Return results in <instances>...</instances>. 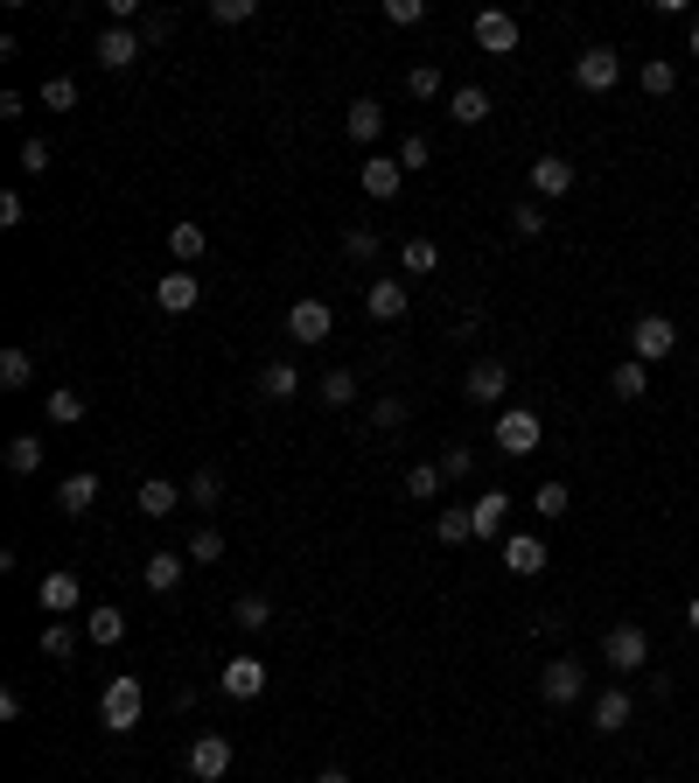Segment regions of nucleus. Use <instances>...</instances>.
Masks as SVG:
<instances>
[{
  "label": "nucleus",
  "instance_id": "obj_1",
  "mask_svg": "<svg viewBox=\"0 0 699 783\" xmlns=\"http://www.w3.org/2000/svg\"><path fill=\"white\" fill-rule=\"evenodd\" d=\"M140 714H147V685H140L134 672L105 679V693H99V728H105V735H134Z\"/></svg>",
  "mask_w": 699,
  "mask_h": 783
},
{
  "label": "nucleus",
  "instance_id": "obj_2",
  "mask_svg": "<svg viewBox=\"0 0 699 783\" xmlns=\"http://www.w3.org/2000/svg\"><path fill=\"white\" fill-rule=\"evenodd\" d=\"M601 664H609V672H651V629L616 623L609 637H601Z\"/></svg>",
  "mask_w": 699,
  "mask_h": 783
},
{
  "label": "nucleus",
  "instance_id": "obj_3",
  "mask_svg": "<svg viewBox=\"0 0 699 783\" xmlns=\"http://www.w3.org/2000/svg\"><path fill=\"white\" fill-rule=\"evenodd\" d=\"M672 350H678V322L672 315H636L630 322V357L636 365H665Z\"/></svg>",
  "mask_w": 699,
  "mask_h": 783
},
{
  "label": "nucleus",
  "instance_id": "obj_4",
  "mask_svg": "<svg viewBox=\"0 0 699 783\" xmlns=\"http://www.w3.org/2000/svg\"><path fill=\"white\" fill-rule=\"evenodd\" d=\"M504 392H511V365L504 357H476L462 378V399L469 406H504Z\"/></svg>",
  "mask_w": 699,
  "mask_h": 783
},
{
  "label": "nucleus",
  "instance_id": "obj_5",
  "mask_svg": "<svg viewBox=\"0 0 699 783\" xmlns=\"http://www.w3.org/2000/svg\"><path fill=\"white\" fill-rule=\"evenodd\" d=\"M489 441H497V455H532L545 441V420L511 406V413H497V434H489Z\"/></svg>",
  "mask_w": 699,
  "mask_h": 783
},
{
  "label": "nucleus",
  "instance_id": "obj_6",
  "mask_svg": "<svg viewBox=\"0 0 699 783\" xmlns=\"http://www.w3.org/2000/svg\"><path fill=\"white\" fill-rule=\"evenodd\" d=\"M574 85H580V91H595V99H601V91H616V85H622V56H616L609 43L580 49V56H574Z\"/></svg>",
  "mask_w": 699,
  "mask_h": 783
},
{
  "label": "nucleus",
  "instance_id": "obj_7",
  "mask_svg": "<svg viewBox=\"0 0 699 783\" xmlns=\"http://www.w3.org/2000/svg\"><path fill=\"white\" fill-rule=\"evenodd\" d=\"M539 693H545V706H574L580 693H588V664H580V658H553L539 672Z\"/></svg>",
  "mask_w": 699,
  "mask_h": 783
},
{
  "label": "nucleus",
  "instance_id": "obj_8",
  "mask_svg": "<svg viewBox=\"0 0 699 783\" xmlns=\"http://www.w3.org/2000/svg\"><path fill=\"white\" fill-rule=\"evenodd\" d=\"M189 776H196V783H224V776H232V741H224V735H196V741H189Z\"/></svg>",
  "mask_w": 699,
  "mask_h": 783
},
{
  "label": "nucleus",
  "instance_id": "obj_9",
  "mask_svg": "<svg viewBox=\"0 0 699 783\" xmlns=\"http://www.w3.org/2000/svg\"><path fill=\"white\" fill-rule=\"evenodd\" d=\"M196 301H203V280L189 273V266H176V273L155 280V309H161V315H189Z\"/></svg>",
  "mask_w": 699,
  "mask_h": 783
},
{
  "label": "nucleus",
  "instance_id": "obj_10",
  "mask_svg": "<svg viewBox=\"0 0 699 783\" xmlns=\"http://www.w3.org/2000/svg\"><path fill=\"white\" fill-rule=\"evenodd\" d=\"M217 685H224V693H232V700H259V693H267V658L238 651V658H232V664H224V672H217Z\"/></svg>",
  "mask_w": 699,
  "mask_h": 783
},
{
  "label": "nucleus",
  "instance_id": "obj_11",
  "mask_svg": "<svg viewBox=\"0 0 699 783\" xmlns=\"http://www.w3.org/2000/svg\"><path fill=\"white\" fill-rule=\"evenodd\" d=\"M140 49H147V35H140V29L112 22V29L99 35V70H126V64H140Z\"/></svg>",
  "mask_w": 699,
  "mask_h": 783
},
{
  "label": "nucleus",
  "instance_id": "obj_12",
  "mask_svg": "<svg viewBox=\"0 0 699 783\" xmlns=\"http://www.w3.org/2000/svg\"><path fill=\"white\" fill-rule=\"evenodd\" d=\"M288 336H294V343L336 336V309H329V301H294V309H288Z\"/></svg>",
  "mask_w": 699,
  "mask_h": 783
},
{
  "label": "nucleus",
  "instance_id": "obj_13",
  "mask_svg": "<svg viewBox=\"0 0 699 783\" xmlns=\"http://www.w3.org/2000/svg\"><path fill=\"white\" fill-rule=\"evenodd\" d=\"M357 189H364L371 203H392V197L406 189V168H399V161H385V155H371L364 168H357Z\"/></svg>",
  "mask_w": 699,
  "mask_h": 783
},
{
  "label": "nucleus",
  "instance_id": "obj_14",
  "mask_svg": "<svg viewBox=\"0 0 699 783\" xmlns=\"http://www.w3.org/2000/svg\"><path fill=\"white\" fill-rule=\"evenodd\" d=\"M630 714H636V700L622 693V685H601V693H595V706H588L595 735H622V728H630Z\"/></svg>",
  "mask_w": 699,
  "mask_h": 783
},
{
  "label": "nucleus",
  "instance_id": "obj_15",
  "mask_svg": "<svg viewBox=\"0 0 699 783\" xmlns=\"http://www.w3.org/2000/svg\"><path fill=\"white\" fill-rule=\"evenodd\" d=\"M476 49H483V56H511V49H518V22H511L504 8H483V14H476Z\"/></svg>",
  "mask_w": 699,
  "mask_h": 783
},
{
  "label": "nucleus",
  "instance_id": "obj_16",
  "mask_svg": "<svg viewBox=\"0 0 699 783\" xmlns=\"http://www.w3.org/2000/svg\"><path fill=\"white\" fill-rule=\"evenodd\" d=\"M406 309H413L406 280H371V288H364V315L371 322H406Z\"/></svg>",
  "mask_w": 699,
  "mask_h": 783
},
{
  "label": "nucleus",
  "instance_id": "obj_17",
  "mask_svg": "<svg viewBox=\"0 0 699 783\" xmlns=\"http://www.w3.org/2000/svg\"><path fill=\"white\" fill-rule=\"evenodd\" d=\"M504 567H511L518 581H539V574H545V539H532V532H511V539H504Z\"/></svg>",
  "mask_w": 699,
  "mask_h": 783
},
{
  "label": "nucleus",
  "instance_id": "obj_18",
  "mask_svg": "<svg viewBox=\"0 0 699 783\" xmlns=\"http://www.w3.org/2000/svg\"><path fill=\"white\" fill-rule=\"evenodd\" d=\"M504 518H511V496L489 483L476 504H469V525H476V539H504Z\"/></svg>",
  "mask_w": 699,
  "mask_h": 783
},
{
  "label": "nucleus",
  "instance_id": "obj_19",
  "mask_svg": "<svg viewBox=\"0 0 699 783\" xmlns=\"http://www.w3.org/2000/svg\"><path fill=\"white\" fill-rule=\"evenodd\" d=\"M78 602H84L78 574H43V588H35V608H43V616H70Z\"/></svg>",
  "mask_w": 699,
  "mask_h": 783
},
{
  "label": "nucleus",
  "instance_id": "obj_20",
  "mask_svg": "<svg viewBox=\"0 0 699 783\" xmlns=\"http://www.w3.org/2000/svg\"><path fill=\"white\" fill-rule=\"evenodd\" d=\"M566 189H574V161H566V155H539L532 161V197L553 203V197H566Z\"/></svg>",
  "mask_w": 699,
  "mask_h": 783
},
{
  "label": "nucleus",
  "instance_id": "obj_21",
  "mask_svg": "<svg viewBox=\"0 0 699 783\" xmlns=\"http://www.w3.org/2000/svg\"><path fill=\"white\" fill-rule=\"evenodd\" d=\"M91 504H99V476H91V469H78V476H64V483H56V511L84 518Z\"/></svg>",
  "mask_w": 699,
  "mask_h": 783
},
{
  "label": "nucleus",
  "instance_id": "obj_22",
  "mask_svg": "<svg viewBox=\"0 0 699 783\" xmlns=\"http://www.w3.org/2000/svg\"><path fill=\"white\" fill-rule=\"evenodd\" d=\"M182 567H189V552H155V560L140 567L147 595H176V588H182Z\"/></svg>",
  "mask_w": 699,
  "mask_h": 783
},
{
  "label": "nucleus",
  "instance_id": "obj_23",
  "mask_svg": "<svg viewBox=\"0 0 699 783\" xmlns=\"http://www.w3.org/2000/svg\"><path fill=\"white\" fill-rule=\"evenodd\" d=\"M134 511H140V518H168V511H182V490L168 483V476H147L140 496H134Z\"/></svg>",
  "mask_w": 699,
  "mask_h": 783
},
{
  "label": "nucleus",
  "instance_id": "obj_24",
  "mask_svg": "<svg viewBox=\"0 0 699 783\" xmlns=\"http://www.w3.org/2000/svg\"><path fill=\"white\" fill-rule=\"evenodd\" d=\"M343 126H350V141H377V133H385V105L377 99H350V112H343Z\"/></svg>",
  "mask_w": 699,
  "mask_h": 783
},
{
  "label": "nucleus",
  "instance_id": "obj_25",
  "mask_svg": "<svg viewBox=\"0 0 699 783\" xmlns=\"http://www.w3.org/2000/svg\"><path fill=\"white\" fill-rule=\"evenodd\" d=\"M399 266H406L413 280H420V273H441V245H433L427 232H413V238L399 245Z\"/></svg>",
  "mask_w": 699,
  "mask_h": 783
},
{
  "label": "nucleus",
  "instance_id": "obj_26",
  "mask_svg": "<svg viewBox=\"0 0 699 783\" xmlns=\"http://www.w3.org/2000/svg\"><path fill=\"white\" fill-rule=\"evenodd\" d=\"M609 392L622 399V406H630V399H644V392H651V365H636V357H622V365L609 371Z\"/></svg>",
  "mask_w": 699,
  "mask_h": 783
},
{
  "label": "nucleus",
  "instance_id": "obj_27",
  "mask_svg": "<svg viewBox=\"0 0 699 783\" xmlns=\"http://www.w3.org/2000/svg\"><path fill=\"white\" fill-rule=\"evenodd\" d=\"M232 623L245 629V637H267V629H273V602L267 595H238L232 602Z\"/></svg>",
  "mask_w": 699,
  "mask_h": 783
},
{
  "label": "nucleus",
  "instance_id": "obj_28",
  "mask_svg": "<svg viewBox=\"0 0 699 783\" xmlns=\"http://www.w3.org/2000/svg\"><path fill=\"white\" fill-rule=\"evenodd\" d=\"M448 120H455V126H483L489 120V91L483 85H462L455 99H448Z\"/></svg>",
  "mask_w": 699,
  "mask_h": 783
},
{
  "label": "nucleus",
  "instance_id": "obj_29",
  "mask_svg": "<svg viewBox=\"0 0 699 783\" xmlns=\"http://www.w3.org/2000/svg\"><path fill=\"white\" fill-rule=\"evenodd\" d=\"M259 392H267V399H294L301 392V371L288 365V357H273V365H259Z\"/></svg>",
  "mask_w": 699,
  "mask_h": 783
},
{
  "label": "nucleus",
  "instance_id": "obj_30",
  "mask_svg": "<svg viewBox=\"0 0 699 783\" xmlns=\"http://www.w3.org/2000/svg\"><path fill=\"white\" fill-rule=\"evenodd\" d=\"M168 253H176L182 266H196L203 253H211V232H203V224H176V232H168Z\"/></svg>",
  "mask_w": 699,
  "mask_h": 783
},
{
  "label": "nucleus",
  "instance_id": "obj_31",
  "mask_svg": "<svg viewBox=\"0 0 699 783\" xmlns=\"http://www.w3.org/2000/svg\"><path fill=\"white\" fill-rule=\"evenodd\" d=\"M84 637L99 644V651H112V644L126 637V616H120V608H91V616H84Z\"/></svg>",
  "mask_w": 699,
  "mask_h": 783
},
{
  "label": "nucleus",
  "instance_id": "obj_32",
  "mask_svg": "<svg viewBox=\"0 0 699 783\" xmlns=\"http://www.w3.org/2000/svg\"><path fill=\"white\" fill-rule=\"evenodd\" d=\"M0 385H8V392H29V385H35V350H0Z\"/></svg>",
  "mask_w": 699,
  "mask_h": 783
},
{
  "label": "nucleus",
  "instance_id": "obj_33",
  "mask_svg": "<svg viewBox=\"0 0 699 783\" xmlns=\"http://www.w3.org/2000/svg\"><path fill=\"white\" fill-rule=\"evenodd\" d=\"M636 85H644L651 99H672V91H678V64H672V56H651V64L636 70Z\"/></svg>",
  "mask_w": 699,
  "mask_h": 783
},
{
  "label": "nucleus",
  "instance_id": "obj_34",
  "mask_svg": "<svg viewBox=\"0 0 699 783\" xmlns=\"http://www.w3.org/2000/svg\"><path fill=\"white\" fill-rule=\"evenodd\" d=\"M448 490V469L441 462H413L406 469V496H420V504H427V496H441Z\"/></svg>",
  "mask_w": 699,
  "mask_h": 783
},
{
  "label": "nucleus",
  "instance_id": "obj_35",
  "mask_svg": "<svg viewBox=\"0 0 699 783\" xmlns=\"http://www.w3.org/2000/svg\"><path fill=\"white\" fill-rule=\"evenodd\" d=\"M43 658L70 664V658H78V629H70V623H43Z\"/></svg>",
  "mask_w": 699,
  "mask_h": 783
},
{
  "label": "nucleus",
  "instance_id": "obj_36",
  "mask_svg": "<svg viewBox=\"0 0 699 783\" xmlns=\"http://www.w3.org/2000/svg\"><path fill=\"white\" fill-rule=\"evenodd\" d=\"M43 413L56 420V427H78V420H84V392H43Z\"/></svg>",
  "mask_w": 699,
  "mask_h": 783
},
{
  "label": "nucleus",
  "instance_id": "obj_37",
  "mask_svg": "<svg viewBox=\"0 0 699 783\" xmlns=\"http://www.w3.org/2000/svg\"><path fill=\"white\" fill-rule=\"evenodd\" d=\"M532 511L553 525V518H566V511H574V490H566V483H539V490H532Z\"/></svg>",
  "mask_w": 699,
  "mask_h": 783
},
{
  "label": "nucleus",
  "instance_id": "obj_38",
  "mask_svg": "<svg viewBox=\"0 0 699 783\" xmlns=\"http://www.w3.org/2000/svg\"><path fill=\"white\" fill-rule=\"evenodd\" d=\"M433 539H441V546H469V539H476L469 511H433Z\"/></svg>",
  "mask_w": 699,
  "mask_h": 783
},
{
  "label": "nucleus",
  "instance_id": "obj_39",
  "mask_svg": "<svg viewBox=\"0 0 699 783\" xmlns=\"http://www.w3.org/2000/svg\"><path fill=\"white\" fill-rule=\"evenodd\" d=\"M8 469L35 476V469H43V441H35V434H14V441H8Z\"/></svg>",
  "mask_w": 699,
  "mask_h": 783
},
{
  "label": "nucleus",
  "instance_id": "obj_40",
  "mask_svg": "<svg viewBox=\"0 0 699 783\" xmlns=\"http://www.w3.org/2000/svg\"><path fill=\"white\" fill-rule=\"evenodd\" d=\"M511 232H518V238H545V203H539V197L511 203Z\"/></svg>",
  "mask_w": 699,
  "mask_h": 783
},
{
  "label": "nucleus",
  "instance_id": "obj_41",
  "mask_svg": "<svg viewBox=\"0 0 699 783\" xmlns=\"http://www.w3.org/2000/svg\"><path fill=\"white\" fill-rule=\"evenodd\" d=\"M182 496H189V504H203V511H211L217 496H224V476H217V469H196V476L182 483Z\"/></svg>",
  "mask_w": 699,
  "mask_h": 783
},
{
  "label": "nucleus",
  "instance_id": "obj_42",
  "mask_svg": "<svg viewBox=\"0 0 699 783\" xmlns=\"http://www.w3.org/2000/svg\"><path fill=\"white\" fill-rule=\"evenodd\" d=\"M371 427H377V434H399V427H406V399L377 392V406H371Z\"/></svg>",
  "mask_w": 699,
  "mask_h": 783
},
{
  "label": "nucleus",
  "instance_id": "obj_43",
  "mask_svg": "<svg viewBox=\"0 0 699 783\" xmlns=\"http://www.w3.org/2000/svg\"><path fill=\"white\" fill-rule=\"evenodd\" d=\"M259 14V0H211V22L217 29H238V22H252Z\"/></svg>",
  "mask_w": 699,
  "mask_h": 783
},
{
  "label": "nucleus",
  "instance_id": "obj_44",
  "mask_svg": "<svg viewBox=\"0 0 699 783\" xmlns=\"http://www.w3.org/2000/svg\"><path fill=\"white\" fill-rule=\"evenodd\" d=\"M189 560H196V567H211V560H224V532H217V525H203L196 539H189Z\"/></svg>",
  "mask_w": 699,
  "mask_h": 783
},
{
  "label": "nucleus",
  "instance_id": "obj_45",
  "mask_svg": "<svg viewBox=\"0 0 699 783\" xmlns=\"http://www.w3.org/2000/svg\"><path fill=\"white\" fill-rule=\"evenodd\" d=\"M315 392H323V406H350V399H357V378H350V371H329Z\"/></svg>",
  "mask_w": 699,
  "mask_h": 783
},
{
  "label": "nucleus",
  "instance_id": "obj_46",
  "mask_svg": "<svg viewBox=\"0 0 699 783\" xmlns=\"http://www.w3.org/2000/svg\"><path fill=\"white\" fill-rule=\"evenodd\" d=\"M343 259L371 266V259H377V232H364V224H357V232H343Z\"/></svg>",
  "mask_w": 699,
  "mask_h": 783
},
{
  "label": "nucleus",
  "instance_id": "obj_47",
  "mask_svg": "<svg viewBox=\"0 0 699 783\" xmlns=\"http://www.w3.org/2000/svg\"><path fill=\"white\" fill-rule=\"evenodd\" d=\"M406 91H413V99H433V91H441V64H413L406 70Z\"/></svg>",
  "mask_w": 699,
  "mask_h": 783
},
{
  "label": "nucleus",
  "instance_id": "obj_48",
  "mask_svg": "<svg viewBox=\"0 0 699 783\" xmlns=\"http://www.w3.org/2000/svg\"><path fill=\"white\" fill-rule=\"evenodd\" d=\"M43 105L49 112H70V105H78V78H49L43 85Z\"/></svg>",
  "mask_w": 699,
  "mask_h": 783
},
{
  "label": "nucleus",
  "instance_id": "obj_49",
  "mask_svg": "<svg viewBox=\"0 0 699 783\" xmlns=\"http://www.w3.org/2000/svg\"><path fill=\"white\" fill-rule=\"evenodd\" d=\"M385 22H392V29H413V22H427V0H385Z\"/></svg>",
  "mask_w": 699,
  "mask_h": 783
},
{
  "label": "nucleus",
  "instance_id": "obj_50",
  "mask_svg": "<svg viewBox=\"0 0 699 783\" xmlns=\"http://www.w3.org/2000/svg\"><path fill=\"white\" fill-rule=\"evenodd\" d=\"M29 224V203H22V189H8V197H0V232H22Z\"/></svg>",
  "mask_w": 699,
  "mask_h": 783
},
{
  "label": "nucleus",
  "instance_id": "obj_51",
  "mask_svg": "<svg viewBox=\"0 0 699 783\" xmlns=\"http://www.w3.org/2000/svg\"><path fill=\"white\" fill-rule=\"evenodd\" d=\"M427 155H433L427 133H406V141H399V168H427Z\"/></svg>",
  "mask_w": 699,
  "mask_h": 783
},
{
  "label": "nucleus",
  "instance_id": "obj_52",
  "mask_svg": "<svg viewBox=\"0 0 699 783\" xmlns=\"http://www.w3.org/2000/svg\"><path fill=\"white\" fill-rule=\"evenodd\" d=\"M441 469H448V483H455V476H469V469H476V448H448Z\"/></svg>",
  "mask_w": 699,
  "mask_h": 783
},
{
  "label": "nucleus",
  "instance_id": "obj_53",
  "mask_svg": "<svg viewBox=\"0 0 699 783\" xmlns=\"http://www.w3.org/2000/svg\"><path fill=\"white\" fill-rule=\"evenodd\" d=\"M168 29H176V14H140V35H147V43H168Z\"/></svg>",
  "mask_w": 699,
  "mask_h": 783
},
{
  "label": "nucleus",
  "instance_id": "obj_54",
  "mask_svg": "<svg viewBox=\"0 0 699 783\" xmlns=\"http://www.w3.org/2000/svg\"><path fill=\"white\" fill-rule=\"evenodd\" d=\"M22 168H29V176H43V168H49V147H43V141H22Z\"/></svg>",
  "mask_w": 699,
  "mask_h": 783
},
{
  "label": "nucleus",
  "instance_id": "obj_55",
  "mask_svg": "<svg viewBox=\"0 0 699 783\" xmlns=\"http://www.w3.org/2000/svg\"><path fill=\"white\" fill-rule=\"evenodd\" d=\"M686 629H692V637H699V595L686 602Z\"/></svg>",
  "mask_w": 699,
  "mask_h": 783
},
{
  "label": "nucleus",
  "instance_id": "obj_56",
  "mask_svg": "<svg viewBox=\"0 0 699 783\" xmlns=\"http://www.w3.org/2000/svg\"><path fill=\"white\" fill-rule=\"evenodd\" d=\"M315 783H350V776H343V770H323V776H315Z\"/></svg>",
  "mask_w": 699,
  "mask_h": 783
},
{
  "label": "nucleus",
  "instance_id": "obj_57",
  "mask_svg": "<svg viewBox=\"0 0 699 783\" xmlns=\"http://www.w3.org/2000/svg\"><path fill=\"white\" fill-rule=\"evenodd\" d=\"M686 49H692V64H699V22H692V35H686Z\"/></svg>",
  "mask_w": 699,
  "mask_h": 783
}]
</instances>
